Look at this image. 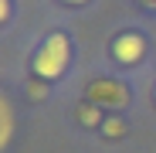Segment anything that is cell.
Returning <instances> with one entry per match:
<instances>
[{"instance_id": "cell-1", "label": "cell", "mask_w": 156, "mask_h": 153, "mask_svg": "<svg viewBox=\"0 0 156 153\" xmlns=\"http://www.w3.org/2000/svg\"><path fill=\"white\" fill-rule=\"evenodd\" d=\"M68 55H71L68 51V38L65 34H51L44 41V48L37 51V58H34V71L41 75L44 82H55L68 68Z\"/></svg>"}, {"instance_id": "cell-2", "label": "cell", "mask_w": 156, "mask_h": 153, "mask_svg": "<svg viewBox=\"0 0 156 153\" xmlns=\"http://www.w3.org/2000/svg\"><path fill=\"white\" fill-rule=\"evenodd\" d=\"M88 99L92 106H109V109H119L126 106V85L112 82V78H95L88 85Z\"/></svg>"}, {"instance_id": "cell-3", "label": "cell", "mask_w": 156, "mask_h": 153, "mask_svg": "<svg viewBox=\"0 0 156 153\" xmlns=\"http://www.w3.org/2000/svg\"><path fill=\"white\" fill-rule=\"evenodd\" d=\"M112 51H115V58H119L122 65H136V61H143V55H146V44H143L139 34H122V38H115Z\"/></svg>"}, {"instance_id": "cell-4", "label": "cell", "mask_w": 156, "mask_h": 153, "mask_svg": "<svg viewBox=\"0 0 156 153\" xmlns=\"http://www.w3.org/2000/svg\"><path fill=\"white\" fill-rule=\"evenodd\" d=\"M10 129H14V119H10V102H0V143L10 140Z\"/></svg>"}, {"instance_id": "cell-5", "label": "cell", "mask_w": 156, "mask_h": 153, "mask_svg": "<svg viewBox=\"0 0 156 153\" xmlns=\"http://www.w3.org/2000/svg\"><path fill=\"white\" fill-rule=\"evenodd\" d=\"M102 133H105V136H112V140H119V136L126 133V126H122L119 119H105V122H102Z\"/></svg>"}, {"instance_id": "cell-6", "label": "cell", "mask_w": 156, "mask_h": 153, "mask_svg": "<svg viewBox=\"0 0 156 153\" xmlns=\"http://www.w3.org/2000/svg\"><path fill=\"white\" fill-rule=\"evenodd\" d=\"M78 119H82L85 126H95L98 122V106H82L78 109Z\"/></svg>"}, {"instance_id": "cell-7", "label": "cell", "mask_w": 156, "mask_h": 153, "mask_svg": "<svg viewBox=\"0 0 156 153\" xmlns=\"http://www.w3.org/2000/svg\"><path fill=\"white\" fill-rule=\"evenodd\" d=\"M10 17V0H0V20Z\"/></svg>"}, {"instance_id": "cell-8", "label": "cell", "mask_w": 156, "mask_h": 153, "mask_svg": "<svg viewBox=\"0 0 156 153\" xmlns=\"http://www.w3.org/2000/svg\"><path fill=\"white\" fill-rule=\"evenodd\" d=\"M31 99H44V85H41V82L31 85Z\"/></svg>"}, {"instance_id": "cell-9", "label": "cell", "mask_w": 156, "mask_h": 153, "mask_svg": "<svg viewBox=\"0 0 156 153\" xmlns=\"http://www.w3.org/2000/svg\"><path fill=\"white\" fill-rule=\"evenodd\" d=\"M143 4H149V7H156V0H143Z\"/></svg>"}, {"instance_id": "cell-10", "label": "cell", "mask_w": 156, "mask_h": 153, "mask_svg": "<svg viewBox=\"0 0 156 153\" xmlns=\"http://www.w3.org/2000/svg\"><path fill=\"white\" fill-rule=\"evenodd\" d=\"M68 4H85V0H68Z\"/></svg>"}]
</instances>
